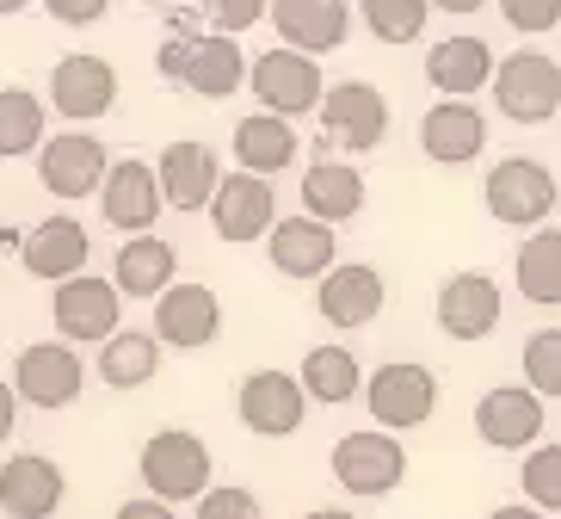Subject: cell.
Here are the masks:
<instances>
[{"instance_id": "cell-23", "label": "cell", "mask_w": 561, "mask_h": 519, "mask_svg": "<svg viewBox=\"0 0 561 519\" xmlns=\"http://www.w3.org/2000/svg\"><path fill=\"white\" fill-rule=\"evenodd\" d=\"M494 44L476 32H450L426 50V81L438 87V100H469L481 87H494Z\"/></svg>"}, {"instance_id": "cell-4", "label": "cell", "mask_w": 561, "mask_h": 519, "mask_svg": "<svg viewBox=\"0 0 561 519\" xmlns=\"http://www.w3.org/2000/svg\"><path fill=\"white\" fill-rule=\"evenodd\" d=\"M481 199H488V211H494L506 229H537V223L556 217V180H549L543 161H530V155H500L494 168H488V180H481Z\"/></svg>"}, {"instance_id": "cell-24", "label": "cell", "mask_w": 561, "mask_h": 519, "mask_svg": "<svg viewBox=\"0 0 561 519\" xmlns=\"http://www.w3.org/2000/svg\"><path fill=\"white\" fill-rule=\"evenodd\" d=\"M272 32L290 50L328 56L352 37V7L346 0H272Z\"/></svg>"}, {"instance_id": "cell-11", "label": "cell", "mask_w": 561, "mask_h": 519, "mask_svg": "<svg viewBox=\"0 0 561 519\" xmlns=\"http://www.w3.org/2000/svg\"><path fill=\"white\" fill-rule=\"evenodd\" d=\"M105 173H112V161H105V143L93 131H56L37 149V180L50 199H100Z\"/></svg>"}, {"instance_id": "cell-8", "label": "cell", "mask_w": 561, "mask_h": 519, "mask_svg": "<svg viewBox=\"0 0 561 519\" xmlns=\"http://www.w3.org/2000/svg\"><path fill=\"white\" fill-rule=\"evenodd\" d=\"M234 415L260 439H290L302 427V415H309V390H302L297 371H272V365L248 371L241 390H234Z\"/></svg>"}, {"instance_id": "cell-32", "label": "cell", "mask_w": 561, "mask_h": 519, "mask_svg": "<svg viewBox=\"0 0 561 519\" xmlns=\"http://www.w3.org/2000/svg\"><path fill=\"white\" fill-rule=\"evenodd\" d=\"M512 279H518V297L525 303L561 309V229L525 235V248H518V260H512Z\"/></svg>"}, {"instance_id": "cell-36", "label": "cell", "mask_w": 561, "mask_h": 519, "mask_svg": "<svg viewBox=\"0 0 561 519\" xmlns=\"http://www.w3.org/2000/svg\"><path fill=\"white\" fill-rule=\"evenodd\" d=\"M518 488H525L530 507H543V514H561V445H530L525 464H518Z\"/></svg>"}, {"instance_id": "cell-41", "label": "cell", "mask_w": 561, "mask_h": 519, "mask_svg": "<svg viewBox=\"0 0 561 519\" xmlns=\"http://www.w3.org/2000/svg\"><path fill=\"white\" fill-rule=\"evenodd\" d=\"M112 519H180V514H173V501H161V495H136V501H124Z\"/></svg>"}, {"instance_id": "cell-43", "label": "cell", "mask_w": 561, "mask_h": 519, "mask_svg": "<svg viewBox=\"0 0 561 519\" xmlns=\"http://www.w3.org/2000/svg\"><path fill=\"white\" fill-rule=\"evenodd\" d=\"M488 519H549L543 507H530V501H512V507H494Z\"/></svg>"}, {"instance_id": "cell-19", "label": "cell", "mask_w": 561, "mask_h": 519, "mask_svg": "<svg viewBox=\"0 0 561 519\" xmlns=\"http://www.w3.org/2000/svg\"><path fill=\"white\" fill-rule=\"evenodd\" d=\"M68 495V476L44 452H13L0 464V514L7 519H50Z\"/></svg>"}, {"instance_id": "cell-7", "label": "cell", "mask_w": 561, "mask_h": 519, "mask_svg": "<svg viewBox=\"0 0 561 519\" xmlns=\"http://www.w3.org/2000/svg\"><path fill=\"white\" fill-rule=\"evenodd\" d=\"M13 390L25 396V408H44V415L75 408L87 390V365L75 352V340H32L13 359Z\"/></svg>"}, {"instance_id": "cell-10", "label": "cell", "mask_w": 561, "mask_h": 519, "mask_svg": "<svg viewBox=\"0 0 561 519\" xmlns=\"http://www.w3.org/2000/svg\"><path fill=\"white\" fill-rule=\"evenodd\" d=\"M210 229L222 241H234V248L265 241V235L278 229V192H272V180L248 173V168L222 173V185H216V199H210Z\"/></svg>"}, {"instance_id": "cell-18", "label": "cell", "mask_w": 561, "mask_h": 519, "mask_svg": "<svg viewBox=\"0 0 561 519\" xmlns=\"http://www.w3.org/2000/svg\"><path fill=\"white\" fill-rule=\"evenodd\" d=\"M87 260H93V235H87L81 217H44L25 229V248H19V267L32 272V279H81Z\"/></svg>"}, {"instance_id": "cell-12", "label": "cell", "mask_w": 561, "mask_h": 519, "mask_svg": "<svg viewBox=\"0 0 561 519\" xmlns=\"http://www.w3.org/2000/svg\"><path fill=\"white\" fill-rule=\"evenodd\" d=\"M314 117H321L328 143H340V149H352V155H370L382 136H389V100H382V87H370V81H333Z\"/></svg>"}, {"instance_id": "cell-26", "label": "cell", "mask_w": 561, "mask_h": 519, "mask_svg": "<svg viewBox=\"0 0 561 519\" xmlns=\"http://www.w3.org/2000/svg\"><path fill=\"white\" fill-rule=\"evenodd\" d=\"M112 279H117V291L124 297H142V303H154L161 291H173L180 285V248L167 241V235H124V248H117V260H112Z\"/></svg>"}, {"instance_id": "cell-33", "label": "cell", "mask_w": 561, "mask_h": 519, "mask_svg": "<svg viewBox=\"0 0 561 519\" xmlns=\"http://www.w3.org/2000/svg\"><path fill=\"white\" fill-rule=\"evenodd\" d=\"M50 143V100H37L25 87H0V161L37 155Z\"/></svg>"}, {"instance_id": "cell-25", "label": "cell", "mask_w": 561, "mask_h": 519, "mask_svg": "<svg viewBox=\"0 0 561 519\" xmlns=\"http://www.w3.org/2000/svg\"><path fill=\"white\" fill-rule=\"evenodd\" d=\"M154 168H161L167 211H204V204L216 199V185H222V161H216V149H210V143H198V136L167 143Z\"/></svg>"}, {"instance_id": "cell-28", "label": "cell", "mask_w": 561, "mask_h": 519, "mask_svg": "<svg viewBox=\"0 0 561 519\" xmlns=\"http://www.w3.org/2000/svg\"><path fill=\"white\" fill-rule=\"evenodd\" d=\"M248 50H241V37L234 32H204L192 44V63H185V93H198V100H229L248 87Z\"/></svg>"}, {"instance_id": "cell-27", "label": "cell", "mask_w": 561, "mask_h": 519, "mask_svg": "<svg viewBox=\"0 0 561 519\" xmlns=\"http://www.w3.org/2000/svg\"><path fill=\"white\" fill-rule=\"evenodd\" d=\"M234 168H248V173H284V168H297V117H284V112H248L241 124H234Z\"/></svg>"}, {"instance_id": "cell-15", "label": "cell", "mask_w": 561, "mask_h": 519, "mask_svg": "<svg viewBox=\"0 0 561 519\" xmlns=\"http://www.w3.org/2000/svg\"><path fill=\"white\" fill-rule=\"evenodd\" d=\"M100 211H105V223H112V229H124V235H149V229H154V217L167 211L161 168L136 161V155L112 161V173H105V185H100Z\"/></svg>"}, {"instance_id": "cell-5", "label": "cell", "mask_w": 561, "mask_h": 519, "mask_svg": "<svg viewBox=\"0 0 561 519\" xmlns=\"http://www.w3.org/2000/svg\"><path fill=\"white\" fill-rule=\"evenodd\" d=\"M494 105L512 124H549L561 112V63L543 50H512L494 68Z\"/></svg>"}, {"instance_id": "cell-14", "label": "cell", "mask_w": 561, "mask_h": 519, "mask_svg": "<svg viewBox=\"0 0 561 519\" xmlns=\"http://www.w3.org/2000/svg\"><path fill=\"white\" fill-rule=\"evenodd\" d=\"M543 403L530 384H500L488 390L476 403V433L481 445H494V452H530V445H543Z\"/></svg>"}, {"instance_id": "cell-22", "label": "cell", "mask_w": 561, "mask_h": 519, "mask_svg": "<svg viewBox=\"0 0 561 519\" xmlns=\"http://www.w3.org/2000/svg\"><path fill=\"white\" fill-rule=\"evenodd\" d=\"M438 328L462 347H476L500 328V279L488 272H450L438 285Z\"/></svg>"}, {"instance_id": "cell-31", "label": "cell", "mask_w": 561, "mask_h": 519, "mask_svg": "<svg viewBox=\"0 0 561 519\" xmlns=\"http://www.w3.org/2000/svg\"><path fill=\"white\" fill-rule=\"evenodd\" d=\"M302 390H309V403H321V408H340V403H352V396H364V377L370 371L358 365V352L352 347H309L302 352Z\"/></svg>"}, {"instance_id": "cell-40", "label": "cell", "mask_w": 561, "mask_h": 519, "mask_svg": "<svg viewBox=\"0 0 561 519\" xmlns=\"http://www.w3.org/2000/svg\"><path fill=\"white\" fill-rule=\"evenodd\" d=\"M44 7H50V19H62L75 32H81V25H100V19L112 13V0H44Z\"/></svg>"}, {"instance_id": "cell-45", "label": "cell", "mask_w": 561, "mask_h": 519, "mask_svg": "<svg viewBox=\"0 0 561 519\" xmlns=\"http://www.w3.org/2000/svg\"><path fill=\"white\" fill-rule=\"evenodd\" d=\"M302 519H358L352 507H314V514H302Z\"/></svg>"}, {"instance_id": "cell-30", "label": "cell", "mask_w": 561, "mask_h": 519, "mask_svg": "<svg viewBox=\"0 0 561 519\" xmlns=\"http://www.w3.org/2000/svg\"><path fill=\"white\" fill-rule=\"evenodd\" d=\"M302 211L321 223H352L364 211V173L352 161H309L302 168Z\"/></svg>"}, {"instance_id": "cell-6", "label": "cell", "mask_w": 561, "mask_h": 519, "mask_svg": "<svg viewBox=\"0 0 561 519\" xmlns=\"http://www.w3.org/2000/svg\"><path fill=\"white\" fill-rule=\"evenodd\" d=\"M248 87H253V100H260L265 112H284V117H309V112H321V100H328L321 63H314L309 50H290V44L253 56Z\"/></svg>"}, {"instance_id": "cell-35", "label": "cell", "mask_w": 561, "mask_h": 519, "mask_svg": "<svg viewBox=\"0 0 561 519\" xmlns=\"http://www.w3.org/2000/svg\"><path fill=\"white\" fill-rule=\"evenodd\" d=\"M518 371H525V384L549 403H561V328H537V335L518 347Z\"/></svg>"}, {"instance_id": "cell-39", "label": "cell", "mask_w": 561, "mask_h": 519, "mask_svg": "<svg viewBox=\"0 0 561 519\" xmlns=\"http://www.w3.org/2000/svg\"><path fill=\"white\" fill-rule=\"evenodd\" d=\"M500 19H506L512 32H525V37L556 32L561 25V0H500Z\"/></svg>"}, {"instance_id": "cell-29", "label": "cell", "mask_w": 561, "mask_h": 519, "mask_svg": "<svg viewBox=\"0 0 561 519\" xmlns=\"http://www.w3.org/2000/svg\"><path fill=\"white\" fill-rule=\"evenodd\" d=\"M161 359H167V340H161V335L117 328V335L100 347L93 371H100L105 390H142V384H154V377H161Z\"/></svg>"}, {"instance_id": "cell-42", "label": "cell", "mask_w": 561, "mask_h": 519, "mask_svg": "<svg viewBox=\"0 0 561 519\" xmlns=\"http://www.w3.org/2000/svg\"><path fill=\"white\" fill-rule=\"evenodd\" d=\"M19 408H25V396H19V390L7 384V377H0V445H7V439L19 433Z\"/></svg>"}, {"instance_id": "cell-3", "label": "cell", "mask_w": 561, "mask_h": 519, "mask_svg": "<svg viewBox=\"0 0 561 519\" xmlns=\"http://www.w3.org/2000/svg\"><path fill=\"white\" fill-rule=\"evenodd\" d=\"M364 408L389 433H413V427H426L438 415V377L420 359H389V365L364 377Z\"/></svg>"}, {"instance_id": "cell-17", "label": "cell", "mask_w": 561, "mask_h": 519, "mask_svg": "<svg viewBox=\"0 0 561 519\" xmlns=\"http://www.w3.org/2000/svg\"><path fill=\"white\" fill-rule=\"evenodd\" d=\"M265 253L284 279H328L340 267V235H333V223L297 211V217H278V229L265 235Z\"/></svg>"}, {"instance_id": "cell-34", "label": "cell", "mask_w": 561, "mask_h": 519, "mask_svg": "<svg viewBox=\"0 0 561 519\" xmlns=\"http://www.w3.org/2000/svg\"><path fill=\"white\" fill-rule=\"evenodd\" d=\"M364 32L382 37V44H420L432 19V0H358Z\"/></svg>"}, {"instance_id": "cell-46", "label": "cell", "mask_w": 561, "mask_h": 519, "mask_svg": "<svg viewBox=\"0 0 561 519\" xmlns=\"http://www.w3.org/2000/svg\"><path fill=\"white\" fill-rule=\"evenodd\" d=\"M32 0H0V19H13V13H25Z\"/></svg>"}, {"instance_id": "cell-13", "label": "cell", "mask_w": 561, "mask_h": 519, "mask_svg": "<svg viewBox=\"0 0 561 519\" xmlns=\"http://www.w3.org/2000/svg\"><path fill=\"white\" fill-rule=\"evenodd\" d=\"M44 100H50L56 117H68V124H93V117H105L117 105V68L93 50H75L50 68V93H44Z\"/></svg>"}, {"instance_id": "cell-21", "label": "cell", "mask_w": 561, "mask_h": 519, "mask_svg": "<svg viewBox=\"0 0 561 519\" xmlns=\"http://www.w3.org/2000/svg\"><path fill=\"white\" fill-rule=\"evenodd\" d=\"M420 149L438 168H469V161H481V149H488V117H481V105L476 100H438L420 117Z\"/></svg>"}, {"instance_id": "cell-20", "label": "cell", "mask_w": 561, "mask_h": 519, "mask_svg": "<svg viewBox=\"0 0 561 519\" xmlns=\"http://www.w3.org/2000/svg\"><path fill=\"white\" fill-rule=\"evenodd\" d=\"M154 335H161L167 347H180V352L210 347V340L222 335V297H216L210 285L180 279L173 291H161V297H154Z\"/></svg>"}, {"instance_id": "cell-37", "label": "cell", "mask_w": 561, "mask_h": 519, "mask_svg": "<svg viewBox=\"0 0 561 519\" xmlns=\"http://www.w3.org/2000/svg\"><path fill=\"white\" fill-rule=\"evenodd\" d=\"M192 519H265V507H260L253 488L216 483V488H204V501H198V514H192Z\"/></svg>"}, {"instance_id": "cell-44", "label": "cell", "mask_w": 561, "mask_h": 519, "mask_svg": "<svg viewBox=\"0 0 561 519\" xmlns=\"http://www.w3.org/2000/svg\"><path fill=\"white\" fill-rule=\"evenodd\" d=\"M432 7H438V13H457V19H469V13H481L488 0H432Z\"/></svg>"}, {"instance_id": "cell-38", "label": "cell", "mask_w": 561, "mask_h": 519, "mask_svg": "<svg viewBox=\"0 0 561 519\" xmlns=\"http://www.w3.org/2000/svg\"><path fill=\"white\" fill-rule=\"evenodd\" d=\"M198 13L210 19V32H253L272 13V0H198Z\"/></svg>"}, {"instance_id": "cell-9", "label": "cell", "mask_w": 561, "mask_h": 519, "mask_svg": "<svg viewBox=\"0 0 561 519\" xmlns=\"http://www.w3.org/2000/svg\"><path fill=\"white\" fill-rule=\"evenodd\" d=\"M56 335L75 340V347H105V340L124 328V291L117 279H62L50 297Z\"/></svg>"}, {"instance_id": "cell-1", "label": "cell", "mask_w": 561, "mask_h": 519, "mask_svg": "<svg viewBox=\"0 0 561 519\" xmlns=\"http://www.w3.org/2000/svg\"><path fill=\"white\" fill-rule=\"evenodd\" d=\"M210 445H204L192 427H161V433L142 439V452H136V476H142V488L149 495H161V501H204V488L210 483Z\"/></svg>"}, {"instance_id": "cell-16", "label": "cell", "mask_w": 561, "mask_h": 519, "mask_svg": "<svg viewBox=\"0 0 561 519\" xmlns=\"http://www.w3.org/2000/svg\"><path fill=\"white\" fill-rule=\"evenodd\" d=\"M382 303H389V285H382L377 267H364V260H340V267L314 285V309L328 328H370L382 316Z\"/></svg>"}, {"instance_id": "cell-2", "label": "cell", "mask_w": 561, "mask_h": 519, "mask_svg": "<svg viewBox=\"0 0 561 519\" xmlns=\"http://www.w3.org/2000/svg\"><path fill=\"white\" fill-rule=\"evenodd\" d=\"M328 470H333V483L346 488L352 501H382V495H396L401 476H408V452H401V433H389V427H364V433L333 439Z\"/></svg>"}, {"instance_id": "cell-47", "label": "cell", "mask_w": 561, "mask_h": 519, "mask_svg": "<svg viewBox=\"0 0 561 519\" xmlns=\"http://www.w3.org/2000/svg\"><path fill=\"white\" fill-rule=\"evenodd\" d=\"M142 7H185V0H142Z\"/></svg>"}]
</instances>
